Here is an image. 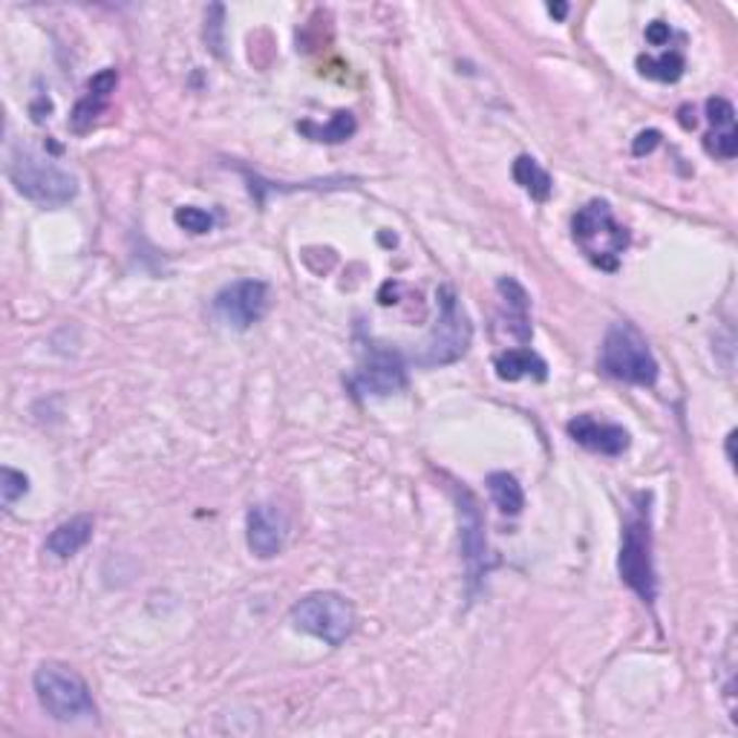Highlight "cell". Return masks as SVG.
Here are the masks:
<instances>
[{"label": "cell", "instance_id": "cell-1", "mask_svg": "<svg viewBox=\"0 0 738 738\" xmlns=\"http://www.w3.org/2000/svg\"><path fill=\"white\" fill-rule=\"evenodd\" d=\"M35 696L41 701L47 713L61 724L92 722L96 718V704H92L90 687L85 678L73 672L64 663H41L35 670Z\"/></svg>", "mask_w": 738, "mask_h": 738}, {"label": "cell", "instance_id": "cell-2", "mask_svg": "<svg viewBox=\"0 0 738 738\" xmlns=\"http://www.w3.org/2000/svg\"><path fill=\"white\" fill-rule=\"evenodd\" d=\"M9 179L21 196L38 205H64L78 191L76 177H69L67 170H61L47 156L29 148H15L9 160Z\"/></svg>", "mask_w": 738, "mask_h": 738}, {"label": "cell", "instance_id": "cell-3", "mask_svg": "<svg viewBox=\"0 0 738 738\" xmlns=\"http://www.w3.org/2000/svg\"><path fill=\"white\" fill-rule=\"evenodd\" d=\"M574 240L588 260L606 271L618 269L621 254L629 245L626 228L618 226L612 205L606 200H591L574 214Z\"/></svg>", "mask_w": 738, "mask_h": 738}, {"label": "cell", "instance_id": "cell-4", "mask_svg": "<svg viewBox=\"0 0 738 738\" xmlns=\"http://www.w3.org/2000/svg\"><path fill=\"white\" fill-rule=\"evenodd\" d=\"M600 367L606 376L626 381V384L652 386L658 381V361H654L646 338L632 323H614L606 332Z\"/></svg>", "mask_w": 738, "mask_h": 738}, {"label": "cell", "instance_id": "cell-5", "mask_svg": "<svg viewBox=\"0 0 738 738\" xmlns=\"http://www.w3.org/2000/svg\"><path fill=\"white\" fill-rule=\"evenodd\" d=\"M292 623L311 638L329 646H341L355 629V609L335 591H315L294 603Z\"/></svg>", "mask_w": 738, "mask_h": 738}, {"label": "cell", "instance_id": "cell-6", "mask_svg": "<svg viewBox=\"0 0 738 738\" xmlns=\"http://www.w3.org/2000/svg\"><path fill=\"white\" fill-rule=\"evenodd\" d=\"M470 335H473V327H470L468 311L461 309L454 289L445 285V289H438L436 327L430 332L424 353L416 361L424 364V367H442V364L459 361L461 355L468 353Z\"/></svg>", "mask_w": 738, "mask_h": 738}, {"label": "cell", "instance_id": "cell-7", "mask_svg": "<svg viewBox=\"0 0 738 738\" xmlns=\"http://www.w3.org/2000/svg\"><path fill=\"white\" fill-rule=\"evenodd\" d=\"M623 583L646 603H654L658 595V580H654L652 562V531H649V511L640 508L623 529L621 560H618Z\"/></svg>", "mask_w": 738, "mask_h": 738}, {"label": "cell", "instance_id": "cell-8", "mask_svg": "<svg viewBox=\"0 0 738 738\" xmlns=\"http://www.w3.org/2000/svg\"><path fill=\"white\" fill-rule=\"evenodd\" d=\"M269 309V285L263 280H240V283L226 285L214 297V311L226 327L245 332Z\"/></svg>", "mask_w": 738, "mask_h": 738}, {"label": "cell", "instance_id": "cell-9", "mask_svg": "<svg viewBox=\"0 0 738 738\" xmlns=\"http://www.w3.org/2000/svg\"><path fill=\"white\" fill-rule=\"evenodd\" d=\"M459 543H461V557H465V565H468L470 583H476L482 574L487 571V543H485V522H482V513H479L476 499L461 487L459 494Z\"/></svg>", "mask_w": 738, "mask_h": 738}, {"label": "cell", "instance_id": "cell-10", "mask_svg": "<svg viewBox=\"0 0 738 738\" xmlns=\"http://www.w3.org/2000/svg\"><path fill=\"white\" fill-rule=\"evenodd\" d=\"M285 534H289V525L275 505H254L245 517V539H249L252 554H257L260 560H271L283 551Z\"/></svg>", "mask_w": 738, "mask_h": 738}, {"label": "cell", "instance_id": "cell-11", "mask_svg": "<svg viewBox=\"0 0 738 738\" xmlns=\"http://www.w3.org/2000/svg\"><path fill=\"white\" fill-rule=\"evenodd\" d=\"M404 386H407V376L398 355L384 349H372L355 376V390L364 395H393Z\"/></svg>", "mask_w": 738, "mask_h": 738}, {"label": "cell", "instance_id": "cell-12", "mask_svg": "<svg viewBox=\"0 0 738 738\" xmlns=\"http://www.w3.org/2000/svg\"><path fill=\"white\" fill-rule=\"evenodd\" d=\"M569 436L583 445L591 454L603 456H621L626 447H629V433L618 424H606V421H597L591 416H577L574 421H569Z\"/></svg>", "mask_w": 738, "mask_h": 738}, {"label": "cell", "instance_id": "cell-13", "mask_svg": "<svg viewBox=\"0 0 738 738\" xmlns=\"http://www.w3.org/2000/svg\"><path fill=\"white\" fill-rule=\"evenodd\" d=\"M116 85H118V73L110 67L101 69V73H96V76L90 78L87 92L81 96L76 110H73V116H69V122H73V127H76L78 133L87 130V127H90L92 122L104 113V107H107L110 99H113V92H116Z\"/></svg>", "mask_w": 738, "mask_h": 738}, {"label": "cell", "instance_id": "cell-14", "mask_svg": "<svg viewBox=\"0 0 738 738\" xmlns=\"http://www.w3.org/2000/svg\"><path fill=\"white\" fill-rule=\"evenodd\" d=\"M496 292H499V297H502V306L505 311H508V329H511V335L520 341V344H529L531 341V320H529V311H531V297L529 292L522 289L513 277H502L499 283H496Z\"/></svg>", "mask_w": 738, "mask_h": 738}, {"label": "cell", "instance_id": "cell-15", "mask_svg": "<svg viewBox=\"0 0 738 738\" xmlns=\"http://www.w3.org/2000/svg\"><path fill=\"white\" fill-rule=\"evenodd\" d=\"M90 537H92L90 517H73V520L61 522L59 529L47 537V551L55 554L59 560H67V557L81 551V548L90 543Z\"/></svg>", "mask_w": 738, "mask_h": 738}, {"label": "cell", "instance_id": "cell-16", "mask_svg": "<svg viewBox=\"0 0 738 738\" xmlns=\"http://www.w3.org/2000/svg\"><path fill=\"white\" fill-rule=\"evenodd\" d=\"M496 376L502 381H520V378H543L548 376L546 361L534 355L531 349H508L496 358Z\"/></svg>", "mask_w": 738, "mask_h": 738}, {"label": "cell", "instance_id": "cell-17", "mask_svg": "<svg viewBox=\"0 0 738 738\" xmlns=\"http://www.w3.org/2000/svg\"><path fill=\"white\" fill-rule=\"evenodd\" d=\"M513 179H517V184H522V191L529 193L531 200L546 202L551 196V177H548V170L539 168L534 156H520L513 162Z\"/></svg>", "mask_w": 738, "mask_h": 738}, {"label": "cell", "instance_id": "cell-18", "mask_svg": "<svg viewBox=\"0 0 738 738\" xmlns=\"http://www.w3.org/2000/svg\"><path fill=\"white\" fill-rule=\"evenodd\" d=\"M487 491H491V499H494L496 508L508 513V517H517L522 511V505H525L522 485L511 473H491L487 476Z\"/></svg>", "mask_w": 738, "mask_h": 738}, {"label": "cell", "instance_id": "cell-19", "mask_svg": "<svg viewBox=\"0 0 738 738\" xmlns=\"http://www.w3.org/2000/svg\"><path fill=\"white\" fill-rule=\"evenodd\" d=\"M303 133H309L315 142H329V144H338V142H346L349 136L355 133V116L353 113H346V110H341V113H335V116L329 118L327 125H311V122H303L301 125Z\"/></svg>", "mask_w": 738, "mask_h": 738}, {"label": "cell", "instance_id": "cell-20", "mask_svg": "<svg viewBox=\"0 0 738 738\" xmlns=\"http://www.w3.org/2000/svg\"><path fill=\"white\" fill-rule=\"evenodd\" d=\"M638 67L646 78L654 81H678L684 76V59L678 52H666L661 59H638Z\"/></svg>", "mask_w": 738, "mask_h": 738}, {"label": "cell", "instance_id": "cell-21", "mask_svg": "<svg viewBox=\"0 0 738 738\" xmlns=\"http://www.w3.org/2000/svg\"><path fill=\"white\" fill-rule=\"evenodd\" d=\"M29 491V479L21 473V470L15 468H3L0 470V499H3V505L7 508H12V505L21 499V496Z\"/></svg>", "mask_w": 738, "mask_h": 738}, {"label": "cell", "instance_id": "cell-22", "mask_svg": "<svg viewBox=\"0 0 738 738\" xmlns=\"http://www.w3.org/2000/svg\"><path fill=\"white\" fill-rule=\"evenodd\" d=\"M177 226L191 231V234H208L211 228H214V217H211L208 211L184 205V208L177 211Z\"/></svg>", "mask_w": 738, "mask_h": 738}, {"label": "cell", "instance_id": "cell-23", "mask_svg": "<svg viewBox=\"0 0 738 738\" xmlns=\"http://www.w3.org/2000/svg\"><path fill=\"white\" fill-rule=\"evenodd\" d=\"M707 116L713 122L715 130H736V110L727 99L707 101Z\"/></svg>", "mask_w": 738, "mask_h": 738}, {"label": "cell", "instance_id": "cell-24", "mask_svg": "<svg viewBox=\"0 0 738 738\" xmlns=\"http://www.w3.org/2000/svg\"><path fill=\"white\" fill-rule=\"evenodd\" d=\"M707 151L722 156V160H733L738 153V133L736 130H715L707 136Z\"/></svg>", "mask_w": 738, "mask_h": 738}, {"label": "cell", "instance_id": "cell-25", "mask_svg": "<svg viewBox=\"0 0 738 738\" xmlns=\"http://www.w3.org/2000/svg\"><path fill=\"white\" fill-rule=\"evenodd\" d=\"M670 24H663V21H654V24H649V29H646V41L652 43V47H663V43L670 41Z\"/></svg>", "mask_w": 738, "mask_h": 738}, {"label": "cell", "instance_id": "cell-26", "mask_svg": "<svg viewBox=\"0 0 738 738\" xmlns=\"http://www.w3.org/2000/svg\"><path fill=\"white\" fill-rule=\"evenodd\" d=\"M658 142H661V133H658V130H646V133H640L638 139H635V153H638V156L652 153L654 148H658Z\"/></svg>", "mask_w": 738, "mask_h": 738}, {"label": "cell", "instance_id": "cell-27", "mask_svg": "<svg viewBox=\"0 0 738 738\" xmlns=\"http://www.w3.org/2000/svg\"><path fill=\"white\" fill-rule=\"evenodd\" d=\"M548 12H551L554 17H565V12H569V9H565V3H557V7L551 3V7H548Z\"/></svg>", "mask_w": 738, "mask_h": 738}]
</instances>
